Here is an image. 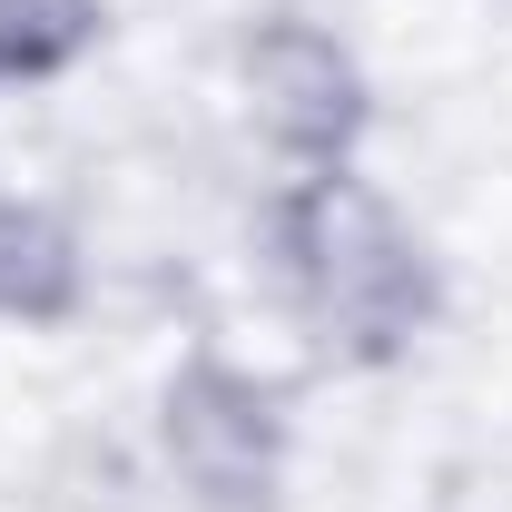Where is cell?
I'll use <instances>...</instances> for the list:
<instances>
[{"mask_svg":"<svg viewBox=\"0 0 512 512\" xmlns=\"http://www.w3.org/2000/svg\"><path fill=\"white\" fill-rule=\"evenodd\" d=\"M256 227H266V266H276L296 325L316 335V355L335 375H394L434 335L444 266L355 158L345 168H296L266 197Z\"/></svg>","mask_w":512,"mask_h":512,"instance_id":"1","label":"cell"},{"mask_svg":"<svg viewBox=\"0 0 512 512\" xmlns=\"http://www.w3.org/2000/svg\"><path fill=\"white\" fill-rule=\"evenodd\" d=\"M158 463L188 493V512H286V463H296L286 394L217 345L178 355L158 384Z\"/></svg>","mask_w":512,"mask_h":512,"instance_id":"2","label":"cell"},{"mask_svg":"<svg viewBox=\"0 0 512 512\" xmlns=\"http://www.w3.org/2000/svg\"><path fill=\"white\" fill-rule=\"evenodd\" d=\"M237 99H247L256 138L286 168H345L365 148V128H375L365 60L306 10H256L237 30Z\"/></svg>","mask_w":512,"mask_h":512,"instance_id":"3","label":"cell"},{"mask_svg":"<svg viewBox=\"0 0 512 512\" xmlns=\"http://www.w3.org/2000/svg\"><path fill=\"white\" fill-rule=\"evenodd\" d=\"M79 306H89L79 227H69L50 197L0 188V325H20V335H60Z\"/></svg>","mask_w":512,"mask_h":512,"instance_id":"4","label":"cell"},{"mask_svg":"<svg viewBox=\"0 0 512 512\" xmlns=\"http://www.w3.org/2000/svg\"><path fill=\"white\" fill-rule=\"evenodd\" d=\"M109 40V0H0V89H50Z\"/></svg>","mask_w":512,"mask_h":512,"instance_id":"5","label":"cell"}]
</instances>
